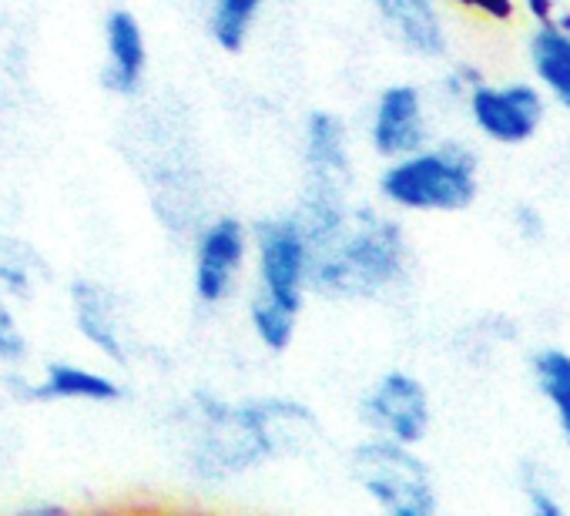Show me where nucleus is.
Wrapping results in <instances>:
<instances>
[{
	"label": "nucleus",
	"mask_w": 570,
	"mask_h": 516,
	"mask_svg": "<svg viewBox=\"0 0 570 516\" xmlns=\"http://www.w3.org/2000/svg\"><path fill=\"white\" fill-rule=\"evenodd\" d=\"M466 111L487 141L517 148V145H527L537 135V128L543 125L547 101L527 81H510V85L480 81L466 95Z\"/></svg>",
	"instance_id": "423d86ee"
},
{
	"label": "nucleus",
	"mask_w": 570,
	"mask_h": 516,
	"mask_svg": "<svg viewBox=\"0 0 570 516\" xmlns=\"http://www.w3.org/2000/svg\"><path fill=\"white\" fill-rule=\"evenodd\" d=\"M513 228H517V235L523 241H540L543 231H547V225H543V218H540V211L533 205H517L513 208Z\"/></svg>",
	"instance_id": "5701e85b"
},
{
	"label": "nucleus",
	"mask_w": 570,
	"mask_h": 516,
	"mask_svg": "<svg viewBox=\"0 0 570 516\" xmlns=\"http://www.w3.org/2000/svg\"><path fill=\"white\" fill-rule=\"evenodd\" d=\"M373 4L406 51L420 58H440L446 51L443 21L433 0H373Z\"/></svg>",
	"instance_id": "ddd939ff"
},
{
	"label": "nucleus",
	"mask_w": 570,
	"mask_h": 516,
	"mask_svg": "<svg viewBox=\"0 0 570 516\" xmlns=\"http://www.w3.org/2000/svg\"><path fill=\"white\" fill-rule=\"evenodd\" d=\"M255 266H258L255 299L303 312V296L313 269V245L296 218H275L258 225Z\"/></svg>",
	"instance_id": "39448f33"
},
{
	"label": "nucleus",
	"mask_w": 570,
	"mask_h": 516,
	"mask_svg": "<svg viewBox=\"0 0 570 516\" xmlns=\"http://www.w3.org/2000/svg\"><path fill=\"white\" fill-rule=\"evenodd\" d=\"M353 476L363 493L386 509L390 516H433L436 513V486L426 463L386 436H373L353 453Z\"/></svg>",
	"instance_id": "20e7f679"
},
{
	"label": "nucleus",
	"mask_w": 570,
	"mask_h": 516,
	"mask_svg": "<svg viewBox=\"0 0 570 516\" xmlns=\"http://www.w3.org/2000/svg\"><path fill=\"white\" fill-rule=\"evenodd\" d=\"M527 11L537 24H550L557 18V4L553 0H527Z\"/></svg>",
	"instance_id": "393cba45"
},
{
	"label": "nucleus",
	"mask_w": 570,
	"mask_h": 516,
	"mask_svg": "<svg viewBox=\"0 0 570 516\" xmlns=\"http://www.w3.org/2000/svg\"><path fill=\"white\" fill-rule=\"evenodd\" d=\"M105 88L115 95H135L145 81L148 44L131 11H111L105 21Z\"/></svg>",
	"instance_id": "9b49d317"
},
{
	"label": "nucleus",
	"mask_w": 570,
	"mask_h": 516,
	"mask_svg": "<svg viewBox=\"0 0 570 516\" xmlns=\"http://www.w3.org/2000/svg\"><path fill=\"white\" fill-rule=\"evenodd\" d=\"M306 168H309L306 188L346 191L350 185L353 158H350L346 128L330 111H313L306 121Z\"/></svg>",
	"instance_id": "9d476101"
},
{
	"label": "nucleus",
	"mask_w": 570,
	"mask_h": 516,
	"mask_svg": "<svg viewBox=\"0 0 570 516\" xmlns=\"http://www.w3.org/2000/svg\"><path fill=\"white\" fill-rule=\"evenodd\" d=\"M360 413H363V423L376 436L396 439L403 446L423 443L430 433V419H433L426 386L413 373H403V369L383 373L363 396Z\"/></svg>",
	"instance_id": "0eeeda50"
},
{
	"label": "nucleus",
	"mask_w": 570,
	"mask_h": 516,
	"mask_svg": "<svg viewBox=\"0 0 570 516\" xmlns=\"http://www.w3.org/2000/svg\"><path fill=\"white\" fill-rule=\"evenodd\" d=\"M410 266V241L400 221L350 208L346 221L313 245L309 286L333 299H373L393 289Z\"/></svg>",
	"instance_id": "f03ea898"
},
{
	"label": "nucleus",
	"mask_w": 570,
	"mask_h": 516,
	"mask_svg": "<svg viewBox=\"0 0 570 516\" xmlns=\"http://www.w3.org/2000/svg\"><path fill=\"white\" fill-rule=\"evenodd\" d=\"M533 369V383L540 389V396L547 399V406L557 416V426L563 433V439L570 443V353L563 349H540L530 359Z\"/></svg>",
	"instance_id": "dca6fc26"
},
{
	"label": "nucleus",
	"mask_w": 570,
	"mask_h": 516,
	"mask_svg": "<svg viewBox=\"0 0 570 516\" xmlns=\"http://www.w3.org/2000/svg\"><path fill=\"white\" fill-rule=\"evenodd\" d=\"M0 292L4 296H28L31 292V269L21 262L18 248L0 241Z\"/></svg>",
	"instance_id": "aec40b11"
},
{
	"label": "nucleus",
	"mask_w": 570,
	"mask_h": 516,
	"mask_svg": "<svg viewBox=\"0 0 570 516\" xmlns=\"http://www.w3.org/2000/svg\"><path fill=\"white\" fill-rule=\"evenodd\" d=\"M71 309H75V326L81 339L98 349L101 356L121 363L125 359V339H121V319L115 296L98 286V282H75L71 286Z\"/></svg>",
	"instance_id": "f8f14e48"
},
{
	"label": "nucleus",
	"mask_w": 570,
	"mask_h": 516,
	"mask_svg": "<svg viewBox=\"0 0 570 516\" xmlns=\"http://www.w3.org/2000/svg\"><path fill=\"white\" fill-rule=\"evenodd\" d=\"M483 78H480V71L476 68H470V64H460V68H453L450 75H446V81H443V88L453 95V98H463L466 101V95L480 85Z\"/></svg>",
	"instance_id": "b1692460"
},
{
	"label": "nucleus",
	"mask_w": 570,
	"mask_h": 516,
	"mask_svg": "<svg viewBox=\"0 0 570 516\" xmlns=\"http://www.w3.org/2000/svg\"><path fill=\"white\" fill-rule=\"evenodd\" d=\"M248 319H252V333L258 336V343L268 353H285V349L293 346L299 312L285 309V306H275V302H265V299H252Z\"/></svg>",
	"instance_id": "a211bd4d"
},
{
	"label": "nucleus",
	"mask_w": 570,
	"mask_h": 516,
	"mask_svg": "<svg viewBox=\"0 0 570 516\" xmlns=\"http://www.w3.org/2000/svg\"><path fill=\"white\" fill-rule=\"evenodd\" d=\"M28 356V336L18 326L14 312L0 306V363H21Z\"/></svg>",
	"instance_id": "412c9836"
},
{
	"label": "nucleus",
	"mask_w": 570,
	"mask_h": 516,
	"mask_svg": "<svg viewBox=\"0 0 570 516\" xmlns=\"http://www.w3.org/2000/svg\"><path fill=\"white\" fill-rule=\"evenodd\" d=\"M480 161L460 141L423 145L403 158H393L380 175V195L403 211L453 215L476 201Z\"/></svg>",
	"instance_id": "7ed1b4c3"
},
{
	"label": "nucleus",
	"mask_w": 570,
	"mask_h": 516,
	"mask_svg": "<svg viewBox=\"0 0 570 516\" xmlns=\"http://www.w3.org/2000/svg\"><path fill=\"white\" fill-rule=\"evenodd\" d=\"M530 68L540 88L570 111V31H563L557 21L537 24L530 34Z\"/></svg>",
	"instance_id": "2eb2a0df"
},
{
	"label": "nucleus",
	"mask_w": 570,
	"mask_h": 516,
	"mask_svg": "<svg viewBox=\"0 0 570 516\" xmlns=\"http://www.w3.org/2000/svg\"><path fill=\"white\" fill-rule=\"evenodd\" d=\"M370 145L383 158H403L426 145V108L413 85H390L370 118Z\"/></svg>",
	"instance_id": "1a4fd4ad"
},
{
	"label": "nucleus",
	"mask_w": 570,
	"mask_h": 516,
	"mask_svg": "<svg viewBox=\"0 0 570 516\" xmlns=\"http://www.w3.org/2000/svg\"><path fill=\"white\" fill-rule=\"evenodd\" d=\"M248 255V231L235 218L212 221L195 245V296L205 306H218L232 296Z\"/></svg>",
	"instance_id": "6e6552de"
},
{
	"label": "nucleus",
	"mask_w": 570,
	"mask_h": 516,
	"mask_svg": "<svg viewBox=\"0 0 570 516\" xmlns=\"http://www.w3.org/2000/svg\"><path fill=\"white\" fill-rule=\"evenodd\" d=\"M28 399L41 403H115L121 399V386L88 366L75 363H51L45 376L28 389Z\"/></svg>",
	"instance_id": "4468645a"
},
{
	"label": "nucleus",
	"mask_w": 570,
	"mask_h": 516,
	"mask_svg": "<svg viewBox=\"0 0 570 516\" xmlns=\"http://www.w3.org/2000/svg\"><path fill=\"white\" fill-rule=\"evenodd\" d=\"M265 0H212V18H208V31L215 38V44L228 54L242 51L252 24L258 18Z\"/></svg>",
	"instance_id": "f3484780"
},
{
	"label": "nucleus",
	"mask_w": 570,
	"mask_h": 516,
	"mask_svg": "<svg viewBox=\"0 0 570 516\" xmlns=\"http://www.w3.org/2000/svg\"><path fill=\"white\" fill-rule=\"evenodd\" d=\"M523 496H527V506L537 516H560L563 513V503L557 499V493L550 489L547 476L533 463L523 466Z\"/></svg>",
	"instance_id": "6ab92c4d"
},
{
	"label": "nucleus",
	"mask_w": 570,
	"mask_h": 516,
	"mask_svg": "<svg viewBox=\"0 0 570 516\" xmlns=\"http://www.w3.org/2000/svg\"><path fill=\"white\" fill-rule=\"evenodd\" d=\"M198 416L202 433L191 449V469L202 479H225L252 469L313 426V413L293 399H252L232 406L198 396Z\"/></svg>",
	"instance_id": "f257e3e1"
},
{
	"label": "nucleus",
	"mask_w": 570,
	"mask_h": 516,
	"mask_svg": "<svg viewBox=\"0 0 570 516\" xmlns=\"http://www.w3.org/2000/svg\"><path fill=\"white\" fill-rule=\"evenodd\" d=\"M453 4L463 8V11H473V14L487 18V21H500V24L513 21V14H517L513 0H453Z\"/></svg>",
	"instance_id": "4be33fe9"
}]
</instances>
